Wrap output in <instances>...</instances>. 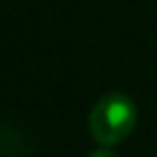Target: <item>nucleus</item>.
<instances>
[{"label":"nucleus","instance_id":"nucleus-1","mask_svg":"<svg viewBox=\"0 0 157 157\" xmlns=\"http://www.w3.org/2000/svg\"><path fill=\"white\" fill-rule=\"evenodd\" d=\"M136 104L123 93H109L93 106L88 116L90 136L99 146H116L132 134L136 125Z\"/></svg>","mask_w":157,"mask_h":157},{"label":"nucleus","instance_id":"nucleus-2","mask_svg":"<svg viewBox=\"0 0 157 157\" xmlns=\"http://www.w3.org/2000/svg\"><path fill=\"white\" fill-rule=\"evenodd\" d=\"M88 157H118V155H116V152H113L109 146H102V148H97L95 152H90Z\"/></svg>","mask_w":157,"mask_h":157}]
</instances>
